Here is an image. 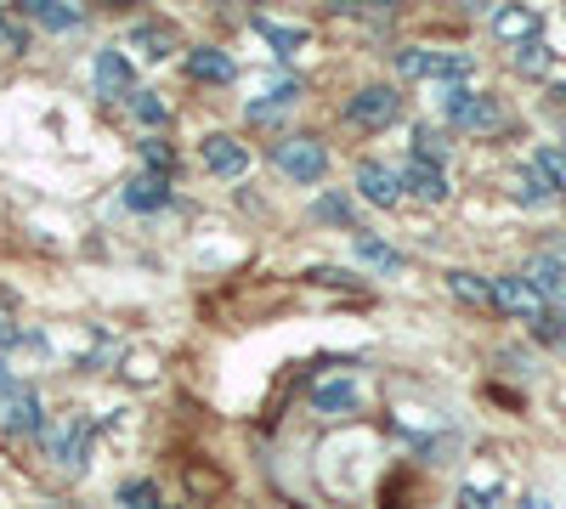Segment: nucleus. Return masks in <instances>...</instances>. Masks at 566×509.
Segmentation results:
<instances>
[{"instance_id": "obj_38", "label": "nucleus", "mask_w": 566, "mask_h": 509, "mask_svg": "<svg viewBox=\"0 0 566 509\" xmlns=\"http://www.w3.org/2000/svg\"><path fill=\"white\" fill-rule=\"evenodd\" d=\"M555 255H560V261H566V233H560V238H555Z\"/></svg>"}, {"instance_id": "obj_22", "label": "nucleus", "mask_w": 566, "mask_h": 509, "mask_svg": "<svg viewBox=\"0 0 566 509\" xmlns=\"http://www.w3.org/2000/svg\"><path fill=\"white\" fill-rule=\"evenodd\" d=\"M488 34L504 45V52H515V45H527V40L544 34V18L533 7H493L488 12Z\"/></svg>"}, {"instance_id": "obj_15", "label": "nucleus", "mask_w": 566, "mask_h": 509, "mask_svg": "<svg viewBox=\"0 0 566 509\" xmlns=\"http://www.w3.org/2000/svg\"><path fill=\"white\" fill-rule=\"evenodd\" d=\"M12 12L34 34H52V40H69V34H85L91 29V7H74V0H18Z\"/></svg>"}, {"instance_id": "obj_5", "label": "nucleus", "mask_w": 566, "mask_h": 509, "mask_svg": "<svg viewBox=\"0 0 566 509\" xmlns=\"http://www.w3.org/2000/svg\"><path fill=\"white\" fill-rule=\"evenodd\" d=\"M346 188H352V199H357L363 210H380V215H397V210L408 204L397 159H380V153H357Z\"/></svg>"}, {"instance_id": "obj_10", "label": "nucleus", "mask_w": 566, "mask_h": 509, "mask_svg": "<svg viewBox=\"0 0 566 509\" xmlns=\"http://www.w3.org/2000/svg\"><path fill=\"white\" fill-rule=\"evenodd\" d=\"M312 103V79L301 74V68H266L261 79H255V97H244V108H255V114H277L283 125H295V114Z\"/></svg>"}, {"instance_id": "obj_37", "label": "nucleus", "mask_w": 566, "mask_h": 509, "mask_svg": "<svg viewBox=\"0 0 566 509\" xmlns=\"http://www.w3.org/2000/svg\"><path fill=\"white\" fill-rule=\"evenodd\" d=\"M549 97H555V103H566V79H549Z\"/></svg>"}, {"instance_id": "obj_31", "label": "nucleus", "mask_w": 566, "mask_h": 509, "mask_svg": "<svg viewBox=\"0 0 566 509\" xmlns=\"http://www.w3.org/2000/svg\"><path fill=\"white\" fill-rule=\"evenodd\" d=\"M510 63H515V74H527V79H549V68H555V57H549V45H544V40L515 45Z\"/></svg>"}, {"instance_id": "obj_16", "label": "nucleus", "mask_w": 566, "mask_h": 509, "mask_svg": "<svg viewBox=\"0 0 566 509\" xmlns=\"http://www.w3.org/2000/svg\"><path fill=\"white\" fill-rule=\"evenodd\" d=\"M488 284H493V311H499L504 322H527V329H533V322L549 311V300L527 284L522 272H493Z\"/></svg>"}, {"instance_id": "obj_2", "label": "nucleus", "mask_w": 566, "mask_h": 509, "mask_svg": "<svg viewBox=\"0 0 566 509\" xmlns=\"http://www.w3.org/2000/svg\"><path fill=\"white\" fill-rule=\"evenodd\" d=\"M340 125L352 136H386L408 119V91L391 79V74H374V79H352L335 103Z\"/></svg>"}, {"instance_id": "obj_32", "label": "nucleus", "mask_w": 566, "mask_h": 509, "mask_svg": "<svg viewBox=\"0 0 566 509\" xmlns=\"http://www.w3.org/2000/svg\"><path fill=\"white\" fill-rule=\"evenodd\" d=\"M301 277L306 284H328V289H357L363 284V272H352V266H306Z\"/></svg>"}, {"instance_id": "obj_7", "label": "nucleus", "mask_w": 566, "mask_h": 509, "mask_svg": "<svg viewBox=\"0 0 566 509\" xmlns=\"http://www.w3.org/2000/svg\"><path fill=\"white\" fill-rule=\"evenodd\" d=\"M181 79L199 85V91H232L244 79V63H239V52H232L227 40H187Z\"/></svg>"}, {"instance_id": "obj_28", "label": "nucleus", "mask_w": 566, "mask_h": 509, "mask_svg": "<svg viewBox=\"0 0 566 509\" xmlns=\"http://www.w3.org/2000/svg\"><path fill=\"white\" fill-rule=\"evenodd\" d=\"M165 481L159 476H119L114 487V509H165Z\"/></svg>"}, {"instance_id": "obj_6", "label": "nucleus", "mask_w": 566, "mask_h": 509, "mask_svg": "<svg viewBox=\"0 0 566 509\" xmlns=\"http://www.w3.org/2000/svg\"><path fill=\"white\" fill-rule=\"evenodd\" d=\"M85 79H91V97H97L103 108H125L136 97V57L119 40H103V45H91Z\"/></svg>"}, {"instance_id": "obj_17", "label": "nucleus", "mask_w": 566, "mask_h": 509, "mask_svg": "<svg viewBox=\"0 0 566 509\" xmlns=\"http://www.w3.org/2000/svg\"><path fill=\"white\" fill-rule=\"evenodd\" d=\"M119 210L125 215H136V221H159L165 210H176V181H159V176H142V170H130L125 181H119Z\"/></svg>"}, {"instance_id": "obj_11", "label": "nucleus", "mask_w": 566, "mask_h": 509, "mask_svg": "<svg viewBox=\"0 0 566 509\" xmlns=\"http://www.w3.org/2000/svg\"><path fill=\"white\" fill-rule=\"evenodd\" d=\"M301 221L317 226V233L352 238V233H363V226H368V210L352 199V188H317V193L301 204Z\"/></svg>"}, {"instance_id": "obj_26", "label": "nucleus", "mask_w": 566, "mask_h": 509, "mask_svg": "<svg viewBox=\"0 0 566 509\" xmlns=\"http://www.w3.org/2000/svg\"><path fill=\"white\" fill-rule=\"evenodd\" d=\"M453 503L459 509H510V481L493 470H476V476H464L459 481V492H453Z\"/></svg>"}, {"instance_id": "obj_33", "label": "nucleus", "mask_w": 566, "mask_h": 509, "mask_svg": "<svg viewBox=\"0 0 566 509\" xmlns=\"http://www.w3.org/2000/svg\"><path fill=\"white\" fill-rule=\"evenodd\" d=\"M515 204H527V210H544V204H549V188H544L533 170L515 176Z\"/></svg>"}, {"instance_id": "obj_36", "label": "nucleus", "mask_w": 566, "mask_h": 509, "mask_svg": "<svg viewBox=\"0 0 566 509\" xmlns=\"http://www.w3.org/2000/svg\"><path fill=\"white\" fill-rule=\"evenodd\" d=\"M12 380H18V368H12V357H0V391H7Z\"/></svg>"}, {"instance_id": "obj_3", "label": "nucleus", "mask_w": 566, "mask_h": 509, "mask_svg": "<svg viewBox=\"0 0 566 509\" xmlns=\"http://www.w3.org/2000/svg\"><path fill=\"white\" fill-rule=\"evenodd\" d=\"M91 447H97V413H85V407L57 413V420L45 425V436L34 442V453L52 470H63V476H85L91 470Z\"/></svg>"}, {"instance_id": "obj_14", "label": "nucleus", "mask_w": 566, "mask_h": 509, "mask_svg": "<svg viewBox=\"0 0 566 509\" xmlns=\"http://www.w3.org/2000/svg\"><path fill=\"white\" fill-rule=\"evenodd\" d=\"M346 244H352V272H363V277H402L408 272V250L397 238H386L380 226H363Z\"/></svg>"}, {"instance_id": "obj_1", "label": "nucleus", "mask_w": 566, "mask_h": 509, "mask_svg": "<svg viewBox=\"0 0 566 509\" xmlns=\"http://www.w3.org/2000/svg\"><path fill=\"white\" fill-rule=\"evenodd\" d=\"M266 165H272L277 181L317 193V188H328V176H335V136L295 125V130H283V136L266 142Z\"/></svg>"}, {"instance_id": "obj_9", "label": "nucleus", "mask_w": 566, "mask_h": 509, "mask_svg": "<svg viewBox=\"0 0 566 509\" xmlns=\"http://www.w3.org/2000/svg\"><path fill=\"white\" fill-rule=\"evenodd\" d=\"M306 413L323 425H357L368 413V391L352 374H323V380L306 385Z\"/></svg>"}, {"instance_id": "obj_30", "label": "nucleus", "mask_w": 566, "mask_h": 509, "mask_svg": "<svg viewBox=\"0 0 566 509\" xmlns=\"http://www.w3.org/2000/svg\"><path fill=\"white\" fill-rule=\"evenodd\" d=\"M527 170L549 188V199H566V148H555V142H544V148H533V159H527Z\"/></svg>"}, {"instance_id": "obj_34", "label": "nucleus", "mask_w": 566, "mask_h": 509, "mask_svg": "<svg viewBox=\"0 0 566 509\" xmlns=\"http://www.w3.org/2000/svg\"><path fill=\"white\" fill-rule=\"evenodd\" d=\"M18 335H23V322H18L12 300L0 295V357H12V351H18Z\"/></svg>"}, {"instance_id": "obj_21", "label": "nucleus", "mask_w": 566, "mask_h": 509, "mask_svg": "<svg viewBox=\"0 0 566 509\" xmlns=\"http://www.w3.org/2000/svg\"><path fill=\"white\" fill-rule=\"evenodd\" d=\"M386 63H391V79L408 91V85H431L437 79V45H424V40H397L391 52H386Z\"/></svg>"}, {"instance_id": "obj_29", "label": "nucleus", "mask_w": 566, "mask_h": 509, "mask_svg": "<svg viewBox=\"0 0 566 509\" xmlns=\"http://www.w3.org/2000/svg\"><path fill=\"white\" fill-rule=\"evenodd\" d=\"M34 57V29L7 7L0 12V63H29Z\"/></svg>"}, {"instance_id": "obj_25", "label": "nucleus", "mask_w": 566, "mask_h": 509, "mask_svg": "<svg viewBox=\"0 0 566 509\" xmlns=\"http://www.w3.org/2000/svg\"><path fill=\"white\" fill-rule=\"evenodd\" d=\"M522 277L549 300V306H566V261L555 255V250H538V255H527V266H522Z\"/></svg>"}, {"instance_id": "obj_19", "label": "nucleus", "mask_w": 566, "mask_h": 509, "mask_svg": "<svg viewBox=\"0 0 566 509\" xmlns=\"http://www.w3.org/2000/svg\"><path fill=\"white\" fill-rule=\"evenodd\" d=\"M397 170H402V193L413 199V204H424V210H442L448 199H453V176L442 170V165H424V159H397Z\"/></svg>"}, {"instance_id": "obj_24", "label": "nucleus", "mask_w": 566, "mask_h": 509, "mask_svg": "<svg viewBox=\"0 0 566 509\" xmlns=\"http://www.w3.org/2000/svg\"><path fill=\"white\" fill-rule=\"evenodd\" d=\"M136 170L142 176H159V181H176L181 176V148L170 142V136H136Z\"/></svg>"}, {"instance_id": "obj_4", "label": "nucleus", "mask_w": 566, "mask_h": 509, "mask_svg": "<svg viewBox=\"0 0 566 509\" xmlns=\"http://www.w3.org/2000/svg\"><path fill=\"white\" fill-rule=\"evenodd\" d=\"M45 425H52V396H45L40 380L18 374L7 391H0V436L34 447V442L45 436Z\"/></svg>"}, {"instance_id": "obj_8", "label": "nucleus", "mask_w": 566, "mask_h": 509, "mask_svg": "<svg viewBox=\"0 0 566 509\" xmlns=\"http://www.w3.org/2000/svg\"><path fill=\"white\" fill-rule=\"evenodd\" d=\"M193 153H199V165H205V176H216V181H250V170H255V148H250V136L244 130H227V125H216V130H205L199 142H193Z\"/></svg>"}, {"instance_id": "obj_12", "label": "nucleus", "mask_w": 566, "mask_h": 509, "mask_svg": "<svg viewBox=\"0 0 566 509\" xmlns=\"http://www.w3.org/2000/svg\"><path fill=\"white\" fill-rule=\"evenodd\" d=\"M119 45H125L136 63H154V68L170 63V57L181 63V52H187V40H181V29H176L170 18H130Z\"/></svg>"}, {"instance_id": "obj_23", "label": "nucleus", "mask_w": 566, "mask_h": 509, "mask_svg": "<svg viewBox=\"0 0 566 509\" xmlns=\"http://www.w3.org/2000/svg\"><path fill=\"white\" fill-rule=\"evenodd\" d=\"M408 159H424V165H453V130L448 125H437V119H413L408 125V148H402Z\"/></svg>"}, {"instance_id": "obj_20", "label": "nucleus", "mask_w": 566, "mask_h": 509, "mask_svg": "<svg viewBox=\"0 0 566 509\" xmlns=\"http://www.w3.org/2000/svg\"><path fill=\"white\" fill-rule=\"evenodd\" d=\"M510 125V108H504V97L499 91H476L464 108H459V119L448 125L453 136H499Z\"/></svg>"}, {"instance_id": "obj_39", "label": "nucleus", "mask_w": 566, "mask_h": 509, "mask_svg": "<svg viewBox=\"0 0 566 509\" xmlns=\"http://www.w3.org/2000/svg\"><path fill=\"white\" fill-rule=\"evenodd\" d=\"M165 509H181V503H165Z\"/></svg>"}, {"instance_id": "obj_35", "label": "nucleus", "mask_w": 566, "mask_h": 509, "mask_svg": "<svg viewBox=\"0 0 566 509\" xmlns=\"http://www.w3.org/2000/svg\"><path fill=\"white\" fill-rule=\"evenodd\" d=\"M510 509H555V498H549V492H522Z\"/></svg>"}, {"instance_id": "obj_13", "label": "nucleus", "mask_w": 566, "mask_h": 509, "mask_svg": "<svg viewBox=\"0 0 566 509\" xmlns=\"http://www.w3.org/2000/svg\"><path fill=\"white\" fill-rule=\"evenodd\" d=\"M244 29L266 40V52H272L277 68H295V57H306L312 40H317L312 23H283V18H272V12H244Z\"/></svg>"}, {"instance_id": "obj_27", "label": "nucleus", "mask_w": 566, "mask_h": 509, "mask_svg": "<svg viewBox=\"0 0 566 509\" xmlns=\"http://www.w3.org/2000/svg\"><path fill=\"white\" fill-rule=\"evenodd\" d=\"M442 289L464 306V311H493V284L482 272H470V266H448L442 272Z\"/></svg>"}, {"instance_id": "obj_40", "label": "nucleus", "mask_w": 566, "mask_h": 509, "mask_svg": "<svg viewBox=\"0 0 566 509\" xmlns=\"http://www.w3.org/2000/svg\"><path fill=\"white\" fill-rule=\"evenodd\" d=\"M0 12H7V7H0Z\"/></svg>"}, {"instance_id": "obj_18", "label": "nucleus", "mask_w": 566, "mask_h": 509, "mask_svg": "<svg viewBox=\"0 0 566 509\" xmlns=\"http://www.w3.org/2000/svg\"><path fill=\"white\" fill-rule=\"evenodd\" d=\"M119 119H125L136 136H170V125H176V97H170V91H159V85H136V97L119 108Z\"/></svg>"}]
</instances>
